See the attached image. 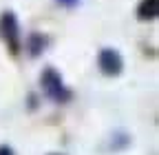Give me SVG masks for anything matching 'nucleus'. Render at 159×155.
Here are the masks:
<instances>
[{"label":"nucleus","instance_id":"obj_1","mask_svg":"<svg viewBox=\"0 0 159 155\" xmlns=\"http://www.w3.org/2000/svg\"><path fill=\"white\" fill-rule=\"evenodd\" d=\"M99 64H102V69L106 73H119V69H122V60H119V55L111 49L102 51V55H99Z\"/></svg>","mask_w":159,"mask_h":155},{"label":"nucleus","instance_id":"obj_2","mask_svg":"<svg viewBox=\"0 0 159 155\" xmlns=\"http://www.w3.org/2000/svg\"><path fill=\"white\" fill-rule=\"evenodd\" d=\"M155 5H157V0H146L144 7H142V18H152L155 16Z\"/></svg>","mask_w":159,"mask_h":155},{"label":"nucleus","instance_id":"obj_3","mask_svg":"<svg viewBox=\"0 0 159 155\" xmlns=\"http://www.w3.org/2000/svg\"><path fill=\"white\" fill-rule=\"evenodd\" d=\"M0 155H13V153H11V148H7V146H2V148H0Z\"/></svg>","mask_w":159,"mask_h":155}]
</instances>
